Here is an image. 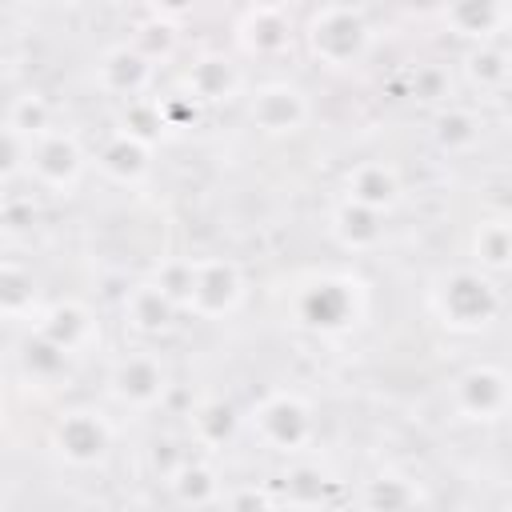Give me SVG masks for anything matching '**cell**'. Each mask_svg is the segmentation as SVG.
I'll list each match as a JSON object with an SVG mask.
<instances>
[{"mask_svg": "<svg viewBox=\"0 0 512 512\" xmlns=\"http://www.w3.org/2000/svg\"><path fill=\"white\" fill-rule=\"evenodd\" d=\"M464 72H468V84L472 88L500 92L508 84V52H504V40L472 44L468 48V60H464Z\"/></svg>", "mask_w": 512, "mask_h": 512, "instance_id": "cell-28", "label": "cell"}, {"mask_svg": "<svg viewBox=\"0 0 512 512\" xmlns=\"http://www.w3.org/2000/svg\"><path fill=\"white\" fill-rule=\"evenodd\" d=\"M440 16H444V28L468 44L500 40L508 28L504 0H440Z\"/></svg>", "mask_w": 512, "mask_h": 512, "instance_id": "cell-13", "label": "cell"}, {"mask_svg": "<svg viewBox=\"0 0 512 512\" xmlns=\"http://www.w3.org/2000/svg\"><path fill=\"white\" fill-rule=\"evenodd\" d=\"M300 40H304V48H308V56L316 64L340 72V68H356L368 56V48H372V24L364 20L360 8L332 0V4H320L304 20Z\"/></svg>", "mask_w": 512, "mask_h": 512, "instance_id": "cell-2", "label": "cell"}, {"mask_svg": "<svg viewBox=\"0 0 512 512\" xmlns=\"http://www.w3.org/2000/svg\"><path fill=\"white\" fill-rule=\"evenodd\" d=\"M236 44L256 60L280 56L292 44V20L276 4H252L236 24Z\"/></svg>", "mask_w": 512, "mask_h": 512, "instance_id": "cell-16", "label": "cell"}, {"mask_svg": "<svg viewBox=\"0 0 512 512\" xmlns=\"http://www.w3.org/2000/svg\"><path fill=\"white\" fill-rule=\"evenodd\" d=\"M400 4H408V8H436L440 0H400Z\"/></svg>", "mask_w": 512, "mask_h": 512, "instance_id": "cell-35", "label": "cell"}, {"mask_svg": "<svg viewBox=\"0 0 512 512\" xmlns=\"http://www.w3.org/2000/svg\"><path fill=\"white\" fill-rule=\"evenodd\" d=\"M480 116L472 112V108H464V104H444L440 112H436V120H432V140H436V148L440 152H448V156H464V152H472L476 144H480Z\"/></svg>", "mask_w": 512, "mask_h": 512, "instance_id": "cell-23", "label": "cell"}, {"mask_svg": "<svg viewBox=\"0 0 512 512\" xmlns=\"http://www.w3.org/2000/svg\"><path fill=\"white\" fill-rule=\"evenodd\" d=\"M16 364H20V372H24L32 384H44V388L60 384V380L72 372V356H68L64 348H56L48 336H40L36 328H32V336L20 340Z\"/></svg>", "mask_w": 512, "mask_h": 512, "instance_id": "cell-21", "label": "cell"}, {"mask_svg": "<svg viewBox=\"0 0 512 512\" xmlns=\"http://www.w3.org/2000/svg\"><path fill=\"white\" fill-rule=\"evenodd\" d=\"M120 132L144 140V144H156V136L164 132L160 124V108H156V96H136V100H124V112L116 120Z\"/></svg>", "mask_w": 512, "mask_h": 512, "instance_id": "cell-29", "label": "cell"}, {"mask_svg": "<svg viewBox=\"0 0 512 512\" xmlns=\"http://www.w3.org/2000/svg\"><path fill=\"white\" fill-rule=\"evenodd\" d=\"M176 316H180L176 300H172L156 280H140V284H132L128 296H124V324H128L136 336H144V340L172 332V328H176Z\"/></svg>", "mask_w": 512, "mask_h": 512, "instance_id": "cell-15", "label": "cell"}, {"mask_svg": "<svg viewBox=\"0 0 512 512\" xmlns=\"http://www.w3.org/2000/svg\"><path fill=\"white\" fill-rule=\"evenodd\" d=\"M196 8V0H148V12L156 16V20H180V16H188Z\"/></svg>", "mask_w": 512, "mask_h": 512, "instance_id": "cell-34", "label": "cell"}, {"mask_svg": "<svg viewBox=\"0 0 512 512\" xmlns=\"http://www.w3.org/2000/svg\"><path fill=\"white\" fill-rule=\"evenodd\" d=\"M240 84H244V80H240V68H236L228 56H220V52H208V56L192 60L188 72H184V92H188L200 108L232 100V96L240 92Z\"/></svg>", "mask_w": 512, "mask_h": 512, "instance_id": "cell-18", "label": "cell"}, {"mask_svg": "<svg viewBox=\"0 0 512 512\" xmlns=\"http://www.w3.org/2000/svg\"><path fill=\"white\" fill-rule=\"evenodd\" d=\"M244 300V272L224 256H192V280L180 312L196 320H224Z\"/></svg>", "mask_w": 512, "mask_h": 512, "instance_id": "cell-6", "label": "cell"}, {"mask_svg": "<svg viewBox=\"0 0 512 512\" xmlns=\"http://www.w3.org/2000/svg\"><path fill=\"white\" fill-rule=\"evenodd\" d=\"M108 396L128 412H156L172 392V372L152 348H132L108 368Z\"/></svg>", "mask_w": 512, "mask_h": 512, "instance_id": "cell-5", "label": "cell"}, {"mask_svg": "<svg viewBox=\"0 0 512 512\" xmlns=\"http://www.w3.org/2000/svg\"><path fill=\"white\" fill-rule=\"evenodd\" d=\"M244 116L264 136H292L308 124L312 104H308L304 88H296L288 80H264L244 96Z\"/></svg>", "mask_w": 512, "mask_h": 512, "instance_id": "cell-9", "label": "cell"}, {"mask_svg": "<svg viewBox=\"0 0 512 512\" xmlns=\"http://www.w3.org/2000/svg\"><path fill=\"white\" fill-rule=\"evenodd\" d=\"M428 308L432 316L448 328V332H460V336H476L484 328H492L504 312V292H500V280L480 272L476 264L468 268H448L432 280L428 288Z\"/></svg>", "mask_w": 512, "mask_h": 512, "instance_id": "cell-1", "label": "cell"}, {"mask_svg": "<svg viewBox=\"0 0 512 512\" xmlns=\"http://www.w3.org/2000/svg\"><path fill=\"white\" fill-rule=\"evenodd\" d=\"M132 48L136 52H144L152 64H160V60H168L172 56V48H176V36H172V24L168 20H148V24H140L136 28V36H132Z\"/></svg>", "mask_w": 512, "mask_h": 512, "instance_id": "cell-30", "label": "cell"}, {"mask_svg": "<svg viewBox=\"0 0 512 512\" xmlns=\"http://www.w3.org/2000/svg\"><path fill=\"white\" fill-rule=\"evenodd\" d=\"M328 232L344 252H376L384 244V212H372L364 204L340 200L328 212Z\"/></svg>", "mask_w": 512, "mask_h": 512, "instance_id": "cell-20", "label": "cell"}, {"mask_svg": "<svg viewBox=\"0 0 512 512\" xmlns=\"http://www.w3.org/2000/svg\"><path fill=\"white\" fill-rule=\"evenodd\" d=\"M364 288L352 276H316L296 292V320L316 336H344L364 316Z\"/></svg>", "mask_w": 512, "mask_h": 512, "instance_id": "cell-3", "label": "cell"}, {"mask_svg": "<svg viewBox=\"0 0 512 512\" xmlns=\"http://www.w3.org/2000/svg\"><path fill=\"white\" fill-rule=\"evenodd\" d=\"M156 68L160 64H152L132 44H116L96 60V84L104 96L136 100V96H148V88L156 84Z\"/></svg>", "mask_w": 512, "mask_h": 512, "instance_id": "cell-12", "label": "cell"}, {"mask_svg": "<svg viewBox=\"0 0 512 512\" xmlns=\"http://www.w3.org/2000/svg\"><path fill=\"white\" fill-rule=\"evenodd\" d=\"M0 216H4V200H0Z\"/></svg>", "mask_w": 512, "mask_h": 512, "instance_id": "cell-36", "label": "cell"}, {"mask_svg": "<svg viewBox=\"0 0 512 512\" xmlns=\"http://www.w3.org/2000/svg\"><path fill=\"white\" fill-rule=\"evenodd\" d=\"M52 448L68 468H100L112 452V424L88 404L64 408L52 424Z\"/></svg>", "mask_w": 512, "mask_h": 512, "instance_id": "cell-8", "label": "cell"}, {"mask_svg": "<svg viewBox=\"0 0 512 512\" xmlns=\"http://www.w3.org/2000/svg\"><path fill=\"white\" fill-rule=\"evenodd\" d=\"M164 484H168V496L184 508H212L224 500V484H220L216 468L200 456H180L164 472Z\"/></svg>", "mask_w": 512, "mask_h": 512, "instance_id": "cell-17", "label": "cell"}, {"mask_svg": "<svg viewBox=\"0 0 512 512\" xmlns=\"http://www.w3.org/2000/svg\"><path fill=\"white\" fill-rule=\"evenodd\" d=\"M248 428L256 432V440L268 448V452H280V456H296L312 444L316 436V412L312 404L300 396V392H268L252 404L248 412Z\"/></svg>", "mask_w": 512, "mask_h": 512, "instance_id": "cell-4", "label": "cell"}, {"mask_svg": "<svg viewBox=\"0 0 512 512\" xmlns=\"http://www.w3.org/2000/svg\"><path fill=\"white\" fill-rule=\"evenodd\" d=\"M360 504H368V508H384V512H400V508H416V504H424V492H420L416 480H408V476H400V472H380V476L364 480Z\"/></svg>", "mask_w": 512, "mask_h": 512, "instance_id": "cell-27", "label": "cell"}, {"mask_svg": "<svg viewBox=\"0 0 512 512\" xmlns=\"http://www.w3.org/2000/svg\"><path fill=\"white\" fill-rule=\"evenodd\" d=\"M96 168L112 180V184H140L152 168V144L128 136V132H108L96 148Z\"/></svg>", "mask_w": 512, "mask_h": 512, "instance_id": "cell-19", "label": "cell"}, {"mask_svg": "<svg viewBox=\"0 0 512 512\" xmlns=\"http://www.w3.org/2000/svg\"><path fill=\"white\" fill-rule=\"evenodd\" d=\"M508 256H512V232H508V216L496 212V216H484L472 232V264L488 276H504L508 268Z\"/></svg>", "mask_w": 512, "mask_h": 512, "instance_id": "cell-24", "label": "cell"}, {"mask_svg": "<svg viewBox=\"0 0 512 512\" xmlns=\"http://www.w3.org/2000/svg\"><path fill=\"white\" fill-rule=\"evenodd\" d=\"M452 412L472 424H496L508 412V372L500 364H472L452 380Z\"/></svg>", "mask_w": 512, "mask_h": 512, "instance_id": "cell-10", "label": "cell"}, {"mask_svg": "<svg viewBox=\"0 0 512 512\" xmlns=\"http://www.w3.org/2000/svg\"><path fill=\"white\" fill-rule=\"evenodd\" d=\"M32 328L40 336H48L56 348H64L72 360H80L84 352H92V344L100 340V320L80 300H56V304L40 308L36 320H32Z\"/></svg>", "mask_w": 512, "mask_h": 512, "instance_id": "cell-11", "label": "cell"}, {"mask_svg": "<svg viewBox=\"0 0 512 512\" xmlns=\"http://www.w3.org/2000/svg\"><path fill=\"white\" fill-rule=\"evenodd\" d=\"M240 424H244V416H240L236 404H228V400H204V404L192 412V420H188L192 440H196L200 448H224V444L240 432Z\"/></svg>", "mask_w": 512, "mask_h": 512, "instance_id": "cell-25", "label": "cell"}, {"mask_svg": "<svg viewBox=\"0 0 512 512\" xmlns=\"http://www.w3.org/2000/svg\"><path fill=\"white\" fill-rule=\"evenodd\" d=\"M400 192H404L400 172L388 160H360L344 172V200L364 204L372 212H392Z\"/></svg>", "mask_w": 512, "mask_h": 512, "instance_id": "cell-14", "label": "cell"}, {"mask_svg": "<svg viewBox=\"0 0 512 512\" xmlns=\"http://www.w3.org/2000/svg\"><path fill=\"white\" fill-rule=\"evenodd\" d=\"M156 108H160V124L164 132H180V128H192L200 104L188 96V92H168V96H156Z\"/></svg>", "mask_w": 512, "mask_h": 512, "instance_id": "cell-31", "label": "cell"}, {"mask_svg": "<svg viewBox=\"0 0 512 512\" xmlns=\"http://www.w3.org/2000/svg\"><path fill=\"white\" fill-rule=\"evenodd\" d=\"M24 164V140L8 128H0V176H12Z\"/></svg>", "mask_w": 512, "mask_h": 512, "instance_id": "cell-32", "label": "cell"}, {"mask_svg": "<svg viewBox=\"0 0 512 512\" xmlns=\"http://www.w3.org/2000/svg\"><path fill=\"white\" fill-rule=\"evenodd\" d=\"M24 168L32 172V180L44 188V192H56V196H68L76 192V184L84 180V168H88V152L84 144L64 132V128H52L36 140L24 144Z\"/></svg>", "mask_w": 512, "mask_h": 512, "instance_id": "cell-7", "label": "cell"}, {"mask_svg": "<svg viewBox=\"0 0 512 512\" xmlns=\"http://www.w3.org/2000/svg\"><path fill=\"white\" fill-rule=\"evenodd\" d=\"M36 312H40L36 276L16 260H0V320H36Z\"/></svg>", "mask_w": 512, "mask_h": 512, "instance_id": "cell-22", "label": "cell"}, {"mask_svg": "<svg viewBox=\"0 0 512 512\" xmlns=\"http://www.w3.org/2000/svg\"><path fill=\"white\" fill-rule=\"evenodd\" d=\"M444 88H448V80H444L440 68H424V72H416V80H412V92H416L420 100H444Z\"/></svg>", "mask_w": 512, "mask_h": 512, "instance_id": "cell-33", "label": "cell"}, {"mask_svg": "<svg viewBox=\"0 0 512 512\" xmlns=\"http://www.w3.org/2000/svg\"><path fill=\"white\" fill-rule=\"evenodd\" d=\"M4 128H8V132H16V136L28 144V140H36V136H44V132H52V128H56V112H52L48 96L32 88V92L12 96L8 112H4Z\"/></svg>", "mask_w": 512, "mask_h": 512, "instance_id": "cell-26", "label": "cell"}]
</instances>
